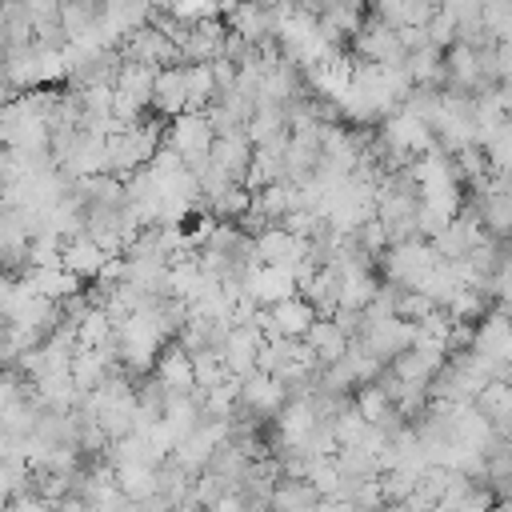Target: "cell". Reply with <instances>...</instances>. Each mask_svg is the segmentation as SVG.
<instances>
[{
    "mask_svg": "<svg viewBox=\"0 0 512 512\" xmlns=\"http://www.w3.org/2000/svg\"><path fill=\"white\" fill-rule=\"evenodd\" d=\"M440 256L432 252V244L424 240V236H412V240H400V244H388L384 252H380V280H388V284H396V288H416L420 280H424V272L436 264Z\"/></svg>",
    "mask_w": 512,
    "mask_h": 512,
    "instance_id": "6da1fadb",
    "label": "cell"
},
{
    "mask_svg": "<svg viewBox=\"0 0 512 512\" xmlns=\"http://www.w3.org/2000/svg\"><path fill=\"white\" fill-rule=\"evenodd\" d=\"M352 48L364 64H384V68H400L404 64V44H400V32L392 24H384L380 16H368L360 20V28L352 32Z\"/></svg>",
    "mask_w": 512,
    "mask_h": 512,
    "instance_id": "7a4b0ae2",
    "label": "cell"
},
{
    "mask_svg": "<svg viewBox=\"0 0 512 512\" xmlns=\"http://www.w3.org/2000/svg\"><path fill=\"white\" fill-rule=\"evenodd\" d=\"M120 56L124 60H136V64H148V68H164V64H176L180 52L176 44L168 40V32H160L156 24H144L136 32H128L120 40Z\"/></svg>",
    "mask_w": 512,
    "mask_h": 512,
    "instance_id": "3957f363",
    "label": "cell"
},
{
    "mask_svg": "<svg viewBox=\"0 0 512 512\" xmlns=\"http://www.w3.org/2000/svg\"><path fill=\"white\" fill-rule=\"evenodd\" d=\"M224 24H220V16H208V20H196V24H188V32H184V40L176 44L180 48V64H212V60H220L224 56Z\"/></svg>",
    "mask_w": 512,
    "mask_h": 512,
    "instance_id": "277c9868",
    "label": "cell"
},
{
    "mask_svg": "<svg viewBox=\"0 0 512 512\" xmlns=\"http://www.w3.org/2000/svg\"><path fill=\"white\" fill-rule=\"evenodd\" d=\"M156 116H180L188 112V64H164L156 68V84H152V104H148Z\"/></svg>",
    "mask_w": 512,
    "mask_h": 512,
    "instance_id": "5b68a950",
    "label": "cell"
},
{
    "mask_svg": "<svg viewBox=\"0 0 512 512\" xmlns=\"http://www.w3.org/2000/svg\"><path fill=\"white\" fill-rule=\"evenodd\" d=\"M276 16H280V12L264 8L260 0H240V4L224 16V24H228V32H236V36L248 40V44H268V40H276Z\"/></svg>",
    "mask_w": 512,
    "mask_h": 512,
    "instance_id": "8992f818",
    "label": "cell"
},
{
    "mask_svg": "<svg viewBox=\"0 0 512 512\" xmlns=\"http://www.w3.org/2000/svg\"><path fill=\"white\" fill-rule=\"evenodd\" d=\"M296 292V276L288 268H276V264H252L248 276H244V296L256 304V308H268L284 296Z\"/></svg>",
    "mask_w": 512,
    "mask_h": 512,
    "instance_id": "52a82bcc",
    "label": "cell"
},
{
    "mask_svg": "<svg viewBox=\"0 0 512 512\" xmlns=\"http://www.w3.org/2000/svg\"><path fill=\"white\" fill-rule=\"evenodd\" d=\"M444 360H448V352H444L440 344H408V348H400V352L388 360V368H392L400 380L428 388V380L436 376V368H440Z\"/></svg>",
    "mask_w": 512,
    "mask_h": 512,
    "instance_id": "ba28073f",
    "label": "cell"
},
{
    "mask_svg": "<svg viewBox=\"0 0 512 512\" xmlns=\"http://www.w3.org/2000/svg\"><path fill=\"white\" fill-rule=\"evenodd\" d=\"M472 352H484L500 364L512 360V316L500 308H488L472 328Z\"/></svg>",
    "mask_w": 512,
    "mask_h": 512,
    "instance_id": "9c48e42d",
    "label": "cell"
},
{
    "mask_svg": "<svg viewBox=\"0 0 512 512\" xmlns=\"http://www.w3.org/2000/svg\"><path fill=\"white\" fill-rule=\"evenodd\" d=\"M208 160H212L216 168H224V172H228L236 184H244V176H248V164H252V140H248V132L240 128V132H224V136H212Z\"/></svg>",
    "mask_w": 512,
    "mask_h": 512,
    "instance_id": "30bf717a",
    "label": "cell"
},
{
    "mask_svg": "<svg viewBox=\"0 0 512 512\" xmlns=\"http://www.w3.org/2000/svg\"><path fill=\"white\" fill-rule=\"evenodd\" d=\"M300 344H304V352H308L320 368H328L332 360H340V356L348 352V336L336 328L332 316H316V320L308 324V332L300 336Z\"/></svg>",
    "mask_w": 512,
    "mask_h": 512,
    "instance_id": "8fae6325",
    "label": "cell"
},
{
    "mask_svg": "<svg viewBox=\"0 0 512 512\" xmlns=\"http://www.w3.org/2000/svg\"><path fill=\"white\" fill-rule=\"evenodd\" d=\"M104 260H108V252L92 240V236H72V240H60V268H68L80 284L84 280H96V272L104 268Z\"/></svg>",
    "mask_w": 512,
    "mask_h": 512,
    "instance_id": "7c38bea8",
    "label": "cell"
},
{
    "mask_svg": "<svg viewBox=\"0 0 512 512\" xmlns=\"http://www.w3.org/2000/svg\"><path fill=\"white\" fill-rule=\"evenodd\" d=\"M180 156H196V152H208L212 148V128H208V116L204 112H180L172 116V128H168V140Z\"/></svg>",
    "mask_w": 512,
    "mask_h": 512,
    "instance_id": "4fadbf2b",
    "label": "cell"
},
{
    "mask_svg": "<svg viewBox=\"0 0 512 512\" xmlns=\"http://www.w3.org/2000/svg\"><path fill=\"white\" fill-rule=\"evenodd\" d=\"M312 504H320V492L304 476H276L272 496H268L272 512H308Z\"/></svg>",
    "mask_w": 512,
    "mask_h": 512,
    "instance_id": "5bb4252c",
    "label": "cell"
},
{
    "mask_svg": "<svg viewBox=\"0 0 512 512\" xmlns=\"http://www.w3.org/2000/svg\"><path fill=\"white\" fill-rule=\"evenodd\" d=\"M352 408L368 420V424H384V420H392L396 416V404H392V396L384 392V384L380 380H364L356 392H352Z\"/></svg>",
    "mask_w": 512,
    "mask_h": 512,
    "instance_id": "9a60e30c",
    "label": "cell"
},
{
    "mask_svg": "<svg viewBox=\"0 0 512 512\" xmlns=\"http://www.w3.org/2000/svg\"><path fill=\"white\" fill-rule=\"evenodd\" d=\"M152 84H156V68L136 64V60H120V72H116V84L112 88L148 108L152 104Z\"/></svg>",
    "mask_w": 512,
    "mask_h": 512,
    "instance_id": "2e32d148",
    "label": "cell"
},
{
    "mask_svg": "<svg viewBox=\"0 0 512 512\" xmlns=\"http://www.w3.org/2000/svg\"><path fill=\"white\" fill-rule=\"evenodd\" d=\"M168 12H172L176 20H184V24H196V20L220 16V12H216V0H176Z\"/></svg>",
    "mask_w": 512,
    "mask_h": 512,
    "instance_id": "e0dca14e",
    "label": "cell"
},
{
    "mask_svg": "<svg viewBox=\"0 0 512 512\" xmlns=\"http://www.w3.org/2000/svg\"><path fill=\"white\" fill-rule=\"evenodd\" d=\"M264 8H272V12H288V8H296V0H260Z\"/></svg>",
    "mask_w": 512,
    "mask_h": 512,
    "instance_id": "ac0fdd59",
    "label": "cell"
},
{
    "mask_svg": "<svg viewBox=\"0 0 512 512\" xmlns=\"http://www.w3.org/2000/svg\"><path fill=\"white\" fill-rule=\"evenodd\" d=\"M488 512H512V500H492Z\"/></svg>",
    "mask_w": 512,
    "mask_h": 512,
    "instance_id": "d6986e66",
    "label": "cell"
},
{
    "mask_svg": "<svg viewBox=\"0 0 512 512\" xmlns=\"http://www.w3.org/2000/svg\"><path fill=\"white\" fill-rule=\"evenodd\" d=\"M148 4H152V8H156V12H168V8H172V4H176V0H148Z\"/></svg>",
    "mask_w": 512,
    "mask_h": 512,
    "instance_id": "ffe728a7",
    "label": "cell"
},
{
    "mask_svg": "<svg viewBox=\"0 0 512 512\" xmlns=\"http://www.w3.org/2000/svg\"><path fill=\"white\" fill-rule=\"evenodd\" d=\"M504 116H508V120H512V100H508V104H504Z\"/></svg>",
    "mask_w": 512,
    "mask_h": 512,
    "instance_id": "44dd1931",
    "label": "cell"
}]
</instances>
